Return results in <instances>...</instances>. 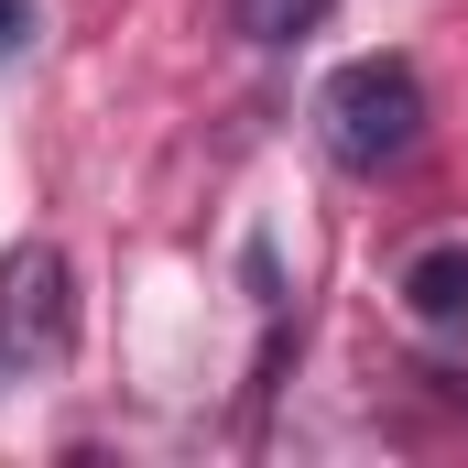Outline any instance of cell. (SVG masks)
I'll return each mask as SVG.
<instances>
[{
	"label": "cell",
	"instance_id": "6da1fadb",
	"mask_svg": "<svg viewBox=\"0 0 468 468\" xmlns=\"http://www.w3.org/2000/svg\"><path fill=\"white\" fill-rule=\"evenodd\" d=\"M316 142L349 164V175H403L414 142H425V77L403 55H349L327 88H316Z\"/></svg>",
	"mask_w": 468,
	"mask_h": 468
},
{
	"label": "cell",
	"instance_id": "7a4b0ae2",
	"mask_svg": "<svg viewBox=\"0 0 468 468\" xmlns=\"http://www.w3.org/2000/svg\"><path fill=\"white\" fill-rule=\"evenodd\" d=\"M77 349V272L55 239L0 250V370H55Z\"/></svg>",
	"mask_w": 468,
	"mask_h": 468
},
{
	"label": "cell",
	"instance_id": "3957f363",
	"mask_svg": "<svg viewBox=\"0 0 468 468\" xmlns=\"http://www.w3.org/2000/svg\"><path fill=\"white\" fill-rule=\"evenodd\" d=\"M403 316L414 327H468V239H436L403 261Z\"/></svg>",
	"mask_w": 468,
	"mask_h": 468
},
{
	"label": "cell",
	"instance_id": "277c9868",
	"mask_svg": "<svg viewBox=\"0 0 468 468\" xmlns=\"http://www.w3.org/2000/svg\"><path fill=\"white\" fill-rule=\"evenodd\" d=\"M229 11H239V33H250V44H294L327 0H229Z\"/></svg>",
	"mask_w": 468,
	"mask_h": 468
},
{
	"label": "cell",
	"instance_id": "5b68a950",
	"mask_svg": "<svg viewBox=\"0 0 468 468\" xmlns=\"http://www.w3.org/2000/svg\"><path fill=\"white\" fill-rule=\"evenodd\" d=\"M22 44H33V0H0V66H11Z\"/></svg>",
	"mask_w": 468,
	"mask_h": 468
}]
</instances>
